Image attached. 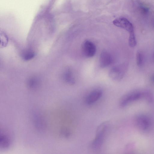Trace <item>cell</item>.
I'll return each mask as SVG.
<instances>
[{"label": "cell", "mask_w": 154, "mask_h": 154, "mask_svg": "<svg viewBox=\"0 0 154 154\" xmlns=\"http://www.w3.org/2000/svg\"><path fill=\"white\" fill-rule=\"evenodd\" d=\"M123 74L121 68L117 66L112 68L110 71L109 75L112 79L117 80L121 78Z\"/></svg>", "instance_id": "8"}, {"label": "cell", "mask_w": 154, "mask_h": 154, "mask_svg": "<svg viewBox=\"0 0 154 154\" xmlns=\"http://www.w3.org/2000/svg\"><path fill=\"white\" fill-rule=\"evenodd\" d=\"M102 94V91L100 89L93 90L87 96L85 99L86 103L90 105L94 103L101 98Z\"/></svg>", "instance_id": "5"}, {"label": "cell", "mask_w": 154, "mask_h": 154, "mask_svg": "<svg viewBox=\"0 0 154 154\" xmlns=\"http://www.w3.org/2000/svg\"><path fill=\"white\" fill-rule=\"evenodd\" d=\"M112 59L111 54L106 51H103L101 53L100 59V66L102 68L106 67L112 63Z\"/></svg>", "instance_id": "6"}, {"label": "cell", "mask_w": 154, "mask_h": 154, "mask_svg": "<svg viewBox=\"0 0 154 154\" xmlns=\"http://www.w3.org/2000/svg\"><path fill=\"white\" fill-rule=\"evenodd\" d=\"M82 51L83 55L86 57H92L95 54L96 46L92 42L88 40L85 41L82 45Z\"/></svg>", "instance_id": "3"}, {"label": "cell", "mask_w": 154, "mask_h": 154, "mask_svg": "<svg viewBox=\"0 0 154 154\" xmlns=\"http://www.w3.org/2000/svg\"><path fill=\"white\" fill-rule=\"evenodd\" d=\"M4 135H1V146L3 148H6L9 146L10 140L8 137Z\"/></svg>", "instance_id": "10"}, {"label": "cell", "mask_w": 154, "mask_h": 154, "mask_svg": "<svg viewBox=\"0 0 154 154\" xmlns=\"http://www.w3.org/2000/svg\"><path fill=\"white\" fill-rule=\"evenodd\" d=\"M65 77V80L70 85H73L75 83V79L71 70H69L66 71Z\"/></svg>", "instance_id": "9"}, {"label": "cell", "mask_w": 154, "mask_h": 154, "mask_svg": "<svg viewBox=\"0 0 154 154\" xmlns=\"http://www.w3.org/2000/svg\"><path fill=\"white\" fill-rule=\"evenodd\" d=\"M109 122H104L97 127L95 134V137L91 143V147L94 150L100 149L103 142L105 137L108 129Z\"/></svg>", "instance_id": "1"}, {"label": "cell", "mask_w": 154, "mask_h": 154, "mask_svg": "<svg viewBox=\"0 0 154 154\" xmlns=\"http://www.w3.org/2000/svg\"><path fill=\"white\" fill-rule=\"evenodd\" d=\"M142 94L139 92L132 93L123 96L121 99L119 104L121 107H124L128 104L141 98Z\"/></svg>", "instance_id": "4"}, {"label": "cell", "mask_w": 154, "mask_h": 154, "mask_svg": "<svg viewBox=\"0 0 154 154\" xmlns=\"http://www.w3.org/2000/svg\"><path fill=\"white\" fill-rule=\"evenodd\" d=\"M136 121L138 126L143 131H146L148 130L150 127V120L146 116H139L137 118Z\"/></svg>", "instance_id": "7"}, {"label": "cell", "mask_w": 154, "mask_h": 154, "mask_svg": "<svg viewBox=\"0 0 154 154\" xmlns=\"http://www.w3.org/2000/svg\"><path fill=\"white\" fill-rule=\"evenodd\" d=\"M113 23L116 26L126 30L129 35L134 34L132 24L125 18L122 17L117 19L113 20Z\"/></svg>", "instance_id": "2"}]
</instances>
